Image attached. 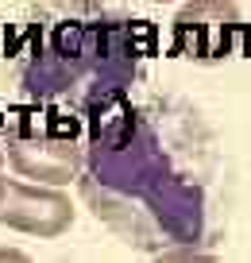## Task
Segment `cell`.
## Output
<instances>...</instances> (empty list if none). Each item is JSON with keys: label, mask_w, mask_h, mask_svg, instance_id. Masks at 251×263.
I'll return each mask as SVG.
<instances>
[{"label": "cell", "mask_w": 251, "mask_h": 263, "mask_svg": "<svg viewBox=\"0 0 251 263\" xmlns=\"http://www.w3.org/2000/svg\"><path fill=\"white\" fill-rule=\"evenodd\" d=\"M8 54L27 97L70 108L124 93L136 78L131 20L105 0H43L24 31L4 35Z\"/></svg>", "instance_id": "1"}, {"label": "cell", "mask_w": 251, "mask_h": 263, "mask_svg": "<svg viewBox=\"0 0 251 263\" xmlns=\"http://www.w3.org/2000/svg\"><path fill=\"white\" fill-rule=\"evenodd\" d=\"M4 132H8V155L27 178L43 182H70L78 171V140L58 136L47 128V105H20L4 112Z\"/></svg>", "instance_id": "2"}, {"label": "cell", "mask_w": 251, "mask_h": 263, "mask_svg": "<svg viewBox=\"0 0 251 263\" xmlns=\"http://www.w3.org/2000/svg\"><path fill=\"white\" fill-rule=\"evenodd\" d=\"M240 31V12L228 0H194L174 20V54L194 62H220L232 54V39Z\"/></svg>", "instance_id": "3"}, {"label": "cell", "mask_w": 251, "mask_h": 263, "mask_svg": "<svg viewBox=\"0 0 251 263\" xmlns=\"http://www.w3.org/2000/svg\"><path fill=\"white\" fill-rule=\"evenodd\" d=\"M131 43H136V54H155V43H159V31L147 20H131Z\"/></svg>", "instance_id": "4"}, {"label": "cell", "mask_w": 251, "mask_h": 263, "mask_svg": "<svg viewBox=\"0 0 251 263\" xmlns=\"http://www.w3.org/2000/svg\"><path fill=\"white\" fill-rule=\"evenodd\" d=\"M0 132H4V108H0Z\"/></svg>", "instance_id": "5"}, {"label": "cell", "mask_w": 251, "mask_h": 263, "mask_svg": "<svg viewBox=\"0 0 251 263\" xmlns=\"http://www.w3.org/2000/svg\"><path fill=\"white\" fill-rule=\"evenodd\" d=\"M155 4H162V0H155Z\"/></svg>", "instance_id": "6"}]
</instances>
